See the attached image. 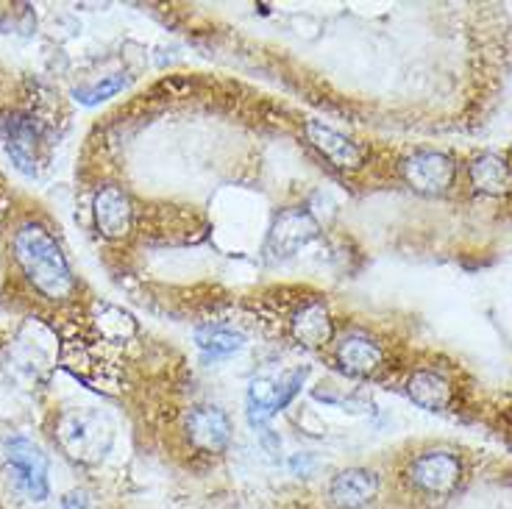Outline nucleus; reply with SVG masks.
<instances>
[{"mask_svg": "<svg viewBox=\"0 0 512 509\" xmlns=\"http://www.w3.org/2000/svg\"><path fill=\"white\" fill-rule=\"evenodd\" d=\"M95 223L98 231L109 240H123L134 226V206L126 190L120 187H103L95 195Z\"/></svg>", "mask_w": 512, "mask_h": 509, "instance_id": "10", "label": "nucleus"}, {"mask_svg": "<svg viewBox=\"0 0 512 509\" xmlns=\"http://www.w3.org/2000/svg\"><path fill=\"white\" fill-rule=\"evenodd\" d=\"M460 459L448 451H429L412 462L410 482L426 498H448L460 484Z\"/></svg>", "mask_w": 512, "mask_h": 509, "instance_id": "3", "label": "nucleus"}, {"mask_svg": "<svg viewBox=\"0 0 512 509\" xmlns=\"http://www.w3.org/2000/svg\"><path fill=\"white\" fill-rule=\"evenodd\" d=\"M382 348L376 340H371L362 331H351L346 334L340 345H337V362L346 370L348 376H373L379 365H382Z\"/></svg>", "mask_w": 512, "mask_h": 509, "instance_id": "12", "label": "nucleus"}, {"mask_svg": "<svg viewBox=\"0 0 512 509\" xmlns=\"http://www.w3.org/2000/svg\"><path fill=\"white\" fill-rule=\"evenodd\" d=\"M304 134H307L309 145L326 162H332L337 170H359L362 162H365V151L359 148L357 142H351L343 134H337L334 128L318 123V120H309L307 126H304Z\"/></svg>", "mask_w": 512, "mask_h": 509, "instance_id": "9", "label": "nucleus"}, {"mask_svg": "<svg viewBox=\"0 0 512 509\" xmlns=\"http://www.w3.org/2000/svg\"><path fill=\"white\" fill-rule=\"evenodd\" d=\"M184 432L195 451L223 454L231 440L229 415L215 404H195L184 418Z\"/></svg>", "mask_w": 512, "mask_h": 509, "instance_id": "5", "label": "nucleus"}, {"mask_svg": "<svg viewBox=\"0 0 512 509\" xmlns=\"http://www.w3.org/2000/svg\"><path fill=\"white\" fill-rule=\"evenodd\" d=\"M401 173L415 192L443 195V192L451 190V184L457 179V165H454V159H448L446 153L421 151L412 153L410 159L401 165Z\"/></svg>", "mask_w": 512, "mask_h": 509, "instance_id": "6", "label": "nucleus"}, {"mask_svg": "<svg viewBox=\"0 0 512 509\" xmlns=\"http://www.w3.org/2000/svg\"><path fill=\"white\" fill-rule=\"evenodd\" d=\"M407 395L423 409L440 412L451 404V384L435 370H418L407 382Z\"/></svg>", "mask_w": 512, "mask_h": 509, "instance_id": "16", "label": "nucleus"}, {"mask_svg": "<svg viewBox=\"0 0 512 509\" xmlns=\"http://www.w3.org/2000/svg\"><path fill=\"white\" fill-rule=\"evenodd\" d=\"M195 340H198V345H201L204 351H209L212 357L234 354V351H240L245 343L240 331L226 329V326H204V329H198Z\"/></svg>", "mask_w": 512, "mask_h": 509, "instance_id": "17", "label": "nucleus"}, {"mask_svg": "<svg viewBox=\"0 0 512 509\" xmlns=\"http://www.w3.org/2000/svg\"><path fill=\"white\" fill-rule=\"evenodd\" d=\"M315 237H318L315 217L304 209H284L268 234V254L276 259H287V256L298 254Z\"/></svg>", "mask_w": 512, "mask_h": 509, "instance_id": "8", "label": "nucleus"}, {"mask_svg": "<svg viewBox=\"0 0 512 509\" xmlns=\"http://www.w3.org/2000/svg\"><path fill=\"white\" fill-rule=\"evenodd\" d=\"M307 379V370H290L279 379H254L251 390H248V420L251 426L265 432V423L270 415H276L279 409H284L295 398V393L301 390V384Z\"/></svg>", "mask_w": 512, "mask_h": 509, "instance_id": "2", "label": "nucleus"}, {"mask_svg": "<svg viewBox=\"0 0 512 509\" xmlns=\"http://www.w3.org/2000/svg\"><path fill=\"white\" fill-rule=\"evenodd\" d=\"M39 126L34 117L17 115L6 123V153L12 156L17 170H23L26 176L37 173V153H39Z\"/></svg>", "mask_w": 512, "mask_h": 509, "instance_id": "11", "label": "nucleus"}, {"mask_svg": "<svg viewBox=\"0 0 512 509\" xmlns=\"http://www.w3.org/2000/svg\"><path fill=\"white\" fill-rule=\"evenodd\" d=\"M126 87V78L123 76H112L106 78L103 84H95V87H87V90H78L76 98L81 103H87V106H95V103L106 101V98H112L117 92Z\"/></svg>", "mask_w": 512, "mask_h": 509, "instance_id": "18", "label": "nucleus"}, {"mask_svg": "<svg viewBox=\"0 0 512 509\" xmlns=\"http://www.w3.org/2000/svg\"><path fill=\"white\" fill-rule=\"evenodd\" d=\"M6 459H9L17 490H23L34 501L48 498V459L34 443L17 437L6 446Z\"/></svg>", "mask_w": 512, "mask_h": 509, "instance_id": "7", "label": "nucleus"}, {"mask_svg": "<svg viewBox=\"0 0 512 509\" xmlns=\"http://www.w3.org/2000/svg\"><path fill=\"white\" fill-rule=\"evenodd\" d=\"M87 507V498L81 496V493H70V496L64 498V509H84Z\"/></svg>", "mask_w": 512, "mask_h": 509, "instance_id": "19", "label": "nucleus"}, {"mask_svg": "<svg viewBox=\"0 0 512 509\" xmlns=\"http://www.w3.org/2000/svg\"><path fill=\"white\" fill-rule=\"evenodd\" d=\"M14 256L26 273L28 284L51 301H64L76 290V279L51 231L37 223H26L14 234Z\"/></svg>", "mask_w": 512, "mask_h": 509, "instance_id": "1", "label": "nucleus"}, {"mask_svg": "<svg viewBox=\"0 0 512 509\" xmlns=\"http://www.w3.org/2000/svg\"><path fill=\"white\" fill-rule=\"evenodd\" d=\"M290 331L295 343H301L304 348H323L326 343H332L334 323L326 304L318 298L307 301L290 320Z\"/></svg>", "mask_w": 512, "mask_h": 509, "instance_id": "13", "label": "nucleus"}, {"mask_svg": "<svg viewBox=\"0 0 512 509\" xmlns=\"http://www.w3.org/2000/svg\"><path fill=\"white\" fill-rule=\"evenodd\" d=\"M376 493H379V476L373 471H365V468L337 473L329 484V498L340 509L365 507Z\"/></svg>", "mask_w": 512, "mask_h": 509, "instance_id": "14", "label": "nucleus"}, {"mask_svg": "<svg viewBox=\"0 0 512 509\" xmlns=\"http://www.w3.org/2000/svg\"><path fill=\"white\" fill-rule=\"evenodd\" d=\"M471 187L476 192H482V195H504V192H510L512 187V170L510 165L496 156V153H485V156H479L471 162Z\"/></svg>", "mask_w": 512, "mask_h": 509, "instance_id": "15", "label": "nucleus"}, {"mask_svg": "<svg viewBox=\"0 0 512 509\" xmlns=\"http://www.w3.org/2000/svg\"><path fill=\"white\" fill-rule=\"evenodd\" d=\"M59 440H62V446L67 448L70 457L90 462V459L101 457L103 451L109 448L112 434H109L106 423L98 415L76 412V415H67L59 423Z\"/></svg>", "mask_w": 512, "mask_h": 509, "instance_id": "4", "label": "nucleus"}]
</instances>
